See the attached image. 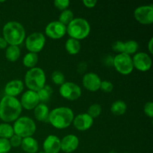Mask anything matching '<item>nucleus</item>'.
<instances>
[{"instance_id": "1", "label": "nucleus", "mask_w": 153, "mask_h": 153, "mask_svg": "<svg viewBox=\"0 0 153 153\" xmlns=\"http://www.w3.org/2000/svg\"><path fill=\"white\" fill-rule=\"evenodd\" d=\"M20 102L16 97L4 96L0 100V119L4 123L14 122L22 113Z\"/></svg>"}, {"instance_id": "2", "label": "nucleus", "mask_w": 153, "mask_h": 153, "mask_svg": "<svg viewBox=\"0 0 153 153\" xmlns=\"http://www.w3.org/2000/svg\"><path fill=\"white\" fill-rule=\"evenodd\" d=\"M73 111L68 107H58L49 112L48 122L57 129H65L73 123Z\"/></svg>"}, {"instance_id": "3", "label": "nucleus", "mask_w": 153, "mask_h": 153, "mask_svg": "<svg viewBox=\"0 0 153 153\" xmlns=\"http://www.w3.org/2000/svg\"><path fill=\"white\" fill-rule=\"evenodd\" d=\"M3 38L9 46L22 44L25 39V30L23 25L16 21H10L4 25L2 29Z\"/></svg>"}, {"instance_id": "4", "label": "nucleus", "mask_w": 153, "mask_h": 153, "mask_svg": "<svg viewBox=\"0 0 153 153\" xmlns=\"http://www.w3.org/2000/svg\"><path fill=\"white\" fill-rule=\"evenodd\" d=\"M91 33V25L88 21L84 18H74L71 22L67 25V34L70 38L77 40H84Z\"/></svg>"}, {"instance_id": "5", "label": "nucleus", "mask_w": 153, "mask_h": 153, "mask_svg": "<svg viewBox=\"0 0 153 153\" xmlns=\"http://www.w3.org/2000/svg\"><path fill=\"white\" fill-rule=\"evenodd\" d=\"M24 82L28 90L37 92L46 85V78L45 72L40 67H35L29 69L25 73Z\"/></svg>"}, {"instance_id": "6", "label": "nucleus", "mask_w": 153, "mask_h": 153, "mask_svg": "<svg viewBox=\"0 0 153 153\" xmlns=\"http://www.w3.org/2000/svg\"><path fill=\"white\" fill-rule=\"evenodd\" d=\"M14 134L19 136L22 138L32 137L37 130L35 122L28 117H19L14 121L13 126Z\"/></svg>"}, {"instance_id": "7", "label": "nucleus", "mask_w": 153, "mask_h": 153, "mask_svg": "<svg viewBox=\"0 0 153 153\" xmlns=\"http://www.w3.org/2000/svg\"><path fill=\"white\" fill-rule=\"evenodd\" d=\"M113 66L118 73L124 76L131 74L134 70L132 58L126 53L115 55L113 59Z\"/></svg>"}, {"instance_id": "8", "label": "nucleus", "mask_w": 153, "mask_h": 153, "mask_svg": "<svg viewBox=\"0 0 153 153\" xmlns=\"http://www.w3.org/2000/svg\"><path fill=\"white\" fill-rule=\"evenodd\" d=\"M46 44V37L43 33L34 32L25 39V45L28 52L37 54L41 52Z\"/></svg>"}, {"instance_id": "9", "label": "nucleus", "mask_w": 153, "mask_h": 153, "mask_svg": "<svg viewBox=\"0 0 153 153\" xmlns=\"http://www.w3.org/2000/svg\"><path fill=\"white\" fill-rule=\"evenodd\" d=\"M59 94L65 100L75 101L80 98L82 91L77 84L72 82H65L60 86Z\"/></svg>"}, {"instance_id": "10", "label": "nucleus", "mask_w": 153, "mask_h": 153, "mask_svg": "<svg viewBox=\"0 0 153 153\" xmlns=\"http://www.w3.org/2000/svg\"><path fill=\"white\" fill-rule=\"evenodd\" d=\"M134 17L142 25H151L153 22V5H143L134 11Z\"/></svg>"}, {"instance_id": "11", "label": "nucleus", "mask_w": 153, "mask_h": 153, "mask_svg": "<svg viewBox=\"0 0 153 153\" xmlns=\"http://www.w3.org/2000/svg\"><path fill=\"white\" fill-rule=\"evenodd\" d=\"M45 34L49 38L59 40L67 34V26L59 21H52L45 28Z\"/></svg>"}, {"instance_id": "12", "label": "nucleus", "mask_w": 153, "mask_h": 153, "mask_svg": "<svg viewBox=\"0 0 153 153\" xmlns=\"http://www.w3.org/2000/svg\"><path fill=\"white\" fill-rule=\"evenodd\" d=\"M134 68L140 72H147L152 67V58L146 52H137L132 58Z\"/></svg>"}, {"instance_id": "13", "label": "nucleus", "mask_w": 153, "mask_h": 153, "mask_svg": "<svg viewBox=\"0 0 153 153\" xmlns=\"http://www.w3.org/2000/svg\"><path fill=\"white\" fill-rule=\"evenodd\" d=\"M19 102L22 108L31 111L34 110L36 106L40 103V100L37 92L28 90L22 94Z\"/></svg>"}, {"instance_id": "14", "label": "nucleus", "mask_w": 153, "mask_h": 153, "mask_svg": "<svg viewBox=\"0 0 153 153\" xmlns=\"http://www.w3.org/2000/svg\"><path fill=\"white\" fill-rule=\"evenodd\" d=\"M101 79L94 73H85L82 78V85L84 88L91 92H97L100 90Z\"/></svg>"}, {"instance_id": "15", "label": "nucleus", "mask_w": 153, "mask_h": 153, "mask_svg": "<svg viewBox=\"0 0 153 153\" xmlns=\"http://www.w3.org/2000/svg\"><path fill=\"white\" fill-rule=\"evenodd\" d=\"M73 124V126L79 131H87L92 127L94 119L87 113L79 114L74 117Z\"/></svg>"}, {"instance_id": "16", "label": "nucleus", "mask_w": 153, "mask_h": 153, "mask_svg": "<svg viewBox=\"0 0 153 153\" xmlns=\"http://www.w3.org/2000/svg\"><path fill=\"white\" fill-rule=\"evenodd\" d=\"M79 140L75 134H70L64 136L61 140V150L66 153L73 152L77 149Z\"/></svg>"}, {"instance_id": "17", "label": "nucleus", "mask_w": 153, "mask_h": 153, "mask_svg": "<svg viewBox=\"0 0 153 153\" xmlns=\"http://www.w3.org/2000/svg\"><path fill=\"white\" fill-rule=\"evenodd\" d=\"M43 152L46 153H59L61 151V139L56 135L47 136L43 143Z\"/></svg>"}, {"instance_id": "18", "label": "nucleus", "mask_w": 153, "mask_h": 153, "mask_svg": "<svg viewBox=\"0 0 153 153\" xmlns=\"http://www.w3.org/2000/svg\"><path fill=\"white\" fill-rule=\"evenodd\" d=\"M24 90V83L19 79H13L6 84L4 87L5 96L16 97L19 95Z\"/></svg>"}, {"instance_id": "19", "label": "nucleus", "mask_w": 153, "mask_h": 153, "mask_svg": "<svg viewBox=\"0 0 153 153\" xmlns=\"http://www.w3.org/2000/svg\"><path fill=\"white\" fill-rule=\"evenodd\" d=\"M49 109L45 103L40 102L34 109V117L40 122L48 121L49 115Z\"/></svg>"}, {"instance_id": "20", "label": "nucleus", "mask_w": 153, "mask_h": 153, "mask_svg": "<svg viewBox=\"0 0 153 153\" xmlns=\"http://www.w3.org/2000/svg\"><path fill=\"white\" fill-rule=\"evenodd\" d=\"M21 147L22 150L26 153H36L39 149L38 142L32 137H28L22 138Z\"/></svg>"}, {"instance_id": "21", "label": "nucleus", "mask_w": 153, "mask_h": 153, "mask_svg": "<svg viewBox=\"0 0 153 153\" xmlns=\"http://www.w3.org/2000/svg\"><path fill=\"white\" fill-rule=\"evenodd\" d=\"M81 48H82V46H81L80 41L76 39L70 37L67 39L65 43L66 51L71 55H77L80 52Z\"/></svg>"}, {"instance_id": "22", "label": "nucleus", "mask_w": 153, "mask_h": 153, "mask_svg": "<svg viewBox=\"0 0 153 153\" xmlns=\"http://www.w3.org/2000/svg\"><path fill=\"white\" fill-rule=\"evenodd\" d=\"M21 51L19 46H8L5 50L6 59L10 62H15L20 57Z\"/></svg>"}, {"instance_id": "23", "label": "nucleus", "mask_w": 153, "mask_h": 153, "mask_svg": "<svg viewBox=\"0 0 153 153\" xmlns=\"http://www.w3.org/2000/svg\"><path fill=\"white\" fill-rule=\"evenodd\" d=\"M127 105L123 100H117L112 103L111 106V111L116 116H121L126 112Z\"/></svg>"}, {"instance_id": "24", "label": "nucleus", "mask_w": 153, "mask_h": 153, "mask_svg": "<svg viewBox=\"0 0 153 153\" xmlns=\"http://www.w3.org/2000/svg\"><path fill=\"white\" fill-rule=\"evenodd\" d=\"M38 55L33 52H28L25 54L22 59V64L27 68H34L38 62Z\"/></svg>"}, {"instance_id": "25", "label": "nucleus", "mask_w": 153, "mask_h": 153, "mask_svg": "<svg viewBox=\"0 0 153 153\" xmlns=\"http://www.w3.org/2000/svg\"><path fill=\"white\" fill-rule=\"evenodd\" d=\"M14 134L13 126L7 123H0V138L9 139Z\"/></svg>"}, {"instance_id": "26", "label": "nucleus", "mask_w": 153, "mask_h": 153, "mask_svg": "<svg viewBox=\"0 0 153 153\" xmlns=\"http://www.w3.org/2000/svg\"><path fill=\"white\" fill-rule=\"evenodd\" d=\"M139 49V44L136 40H129L124 42V52L123 53L130 55L137 53Z\"/></svg>"}, {"instance_id": "27", "label": "nucleus", "mask_w": 153, "mask_h": 153, "mask_svg": "<svg viewBox=\"0 0 153 153\" xmlns=\"http://www.w3.org/2000/svg\"><path fill=\"white\" fill-rule=\"evenodd\" d=\"M37 94L38 95L40 102H41V103H45L49 101L50 99L52 94V89L50 86L46 85L43 88L39 90Z\"/></svg>"}, {"instance_id": "28", "label": "nucleus", "mask_w": 153, "mask_h": 153, "mask_svg": "<svg viewBox=\"0 0 153 153\" xmlns=\"http://www.w3.org/2000/svg\"><path fill=\"white\" fill-rule=\"evenodd\" d=\"M74 19V13L70 9L63 10L59 16V22L67 26Z\"/></svg>"}, {"instance_id": "29", "label": "nucleus", "mask_w": 153, "mask_h": 153, "mask_svg": "<svg viewBox=\"0 0 153 153\" xmlns=\"http://www.w3.org/2000/svg\"><path fill=\"white\" fill-rule=\"evenodd\" d=\"M51 79L55 85H59V86L62 85L65 82V76L61 71H58V70H55L52 73Z\"/></svg>"}, {"instance_id": "30", "label": "nucleus", "mask_w": 153, "mask_h": 153, "mask_svg": "<svg viewBox=\"0 0 153 153\" xmlns=\"http://www.w3.org/2000/svg\"><path fill=\"white\" fill-rule=\"evenodd\" d=\"M102 113V107L99 104H93L88 108V114L91 116L93 119L97 118Z\"/></svg>"}, {"instance_id": "31", "label": "nucleus", "mask_w": 153, "mask_h": 153, "mask_svg": "<svg viewBox=\"0 0 153 153\" xmlns=\"http://www.w3.org/2000/svg\"><path fill=\"white\" fill-rule=\"evenodd\" d=\"M11 149L9 140L0 138V153H7Z\"/></svg>"}, {"instance_id": "32", "label": "nucleus", "mask_w": 153, "mask_h": 153, "mask_svg": "<svg viewBox=\"0 0 153 153\" xmlns=\"http://www.w3.org/2000/svg\"><path fill=\"white\" fill-rule=\"evenodd\" d=\"M70 1L69 0H55L54 1V5L56 8H58L60 10H67L68 7L70 6Z\"/></svg>"}, {"instance_id": "33", "label": "nucleus", "mask_w": 153, "mask_h": 153, "mask_svg": "<svg viewBox=\"0 0 153 153\" xmlns=\"http://www.w3.org/2000/svg\"><path fill=\"white\" fill-rule=\"evenodd\" d=\"M100 89L105 93H110L113 91L114 85L110 81H102Z\"/></svg>"}, {"instance_id": "34", "label": "nucleus", "mask_w": 153, "mask_h": 153, "mask_svg": "<svg viewBox=\"0 0 153 153\" xmlns=\"http://www.w3.org/2000/svg\"><path fill=\"white\" fill-rule=\"evenodd\" d=\"M22 138L19 136L16 135V134H13L10 139H9V142L11 146V147H19L21 146L22 143Z\"/></svg>"}, {"instance_id": "35", "label": "nucleus", "mask_w": 153, "mask_h": 153, "mask_svg": "<svg viewBox=\"0 0 153 153\" xmlns=\"http://www.w3.org/2000/svg\"><path fill=\"white\" fill-rule=\"evenodd\" d=\"M112 49L114 52H117L118 54L123 53L124 52V42L121 40H117L114 42L112 45Z\"/></svg>"}, {"instance_id": "36", "label": "nucleus", "mask_w": 153, "mask_h": 153, "mask_svg": "<svg viewBox=\"0 0 153 153\" xmlns=\"http://www.w3.org/2000/svg\"><path fill=\"white\" fill-rule=\"evenodd\" d=\"M143 111L147 117L150 118L153 117V103L152 102H147L144 105Z\"/></svg>"}, {"instance_id": "37", "label": "nucleus", "mask_w": 153, "mask_h": 153, "mask_svg": "<svg viewBox=\"0 0 153 153\" xmlns=\"http://www.w3.org/2000/svg\"><path fill=\"white\" fill-rule=\"evenodd\" d=\"M82 3L88 8H93L97 5V0H84Z\"/></svg>"}, {"instance_id": "38", "label": "nucleus", "mask_w": 153, "mask_h": 153, "mask_svg": "<svg viewBox=\"0 0 153 153\" xmlns=\"http://www.w3.org/2000/svg\"><path fill=\"white\" fill-rule=\"evenodd\" d=\"M8 46L7 41L3 38V37H0V49H4Z\"/></svg>"}, {"instance_id": "39", "label": "nucleus", "mask_w": 153, "mask_h": 153, "mask_svg": "<svg viewBox=\"0 0 153 153\" xmlns=\"http://www.w3.org/2000/svg\"><path fill=\"white\" fill-rule=\"evenodd\" d=\"M148 49H149V52L150 54L153 53V38H150L149 43H148Z\"/></svg>"}, {"instance_id": "40", "label": "nucleus", "mask_w": 153, "mask_h": 153, "mask_svg": "<svg viewBox=\"0 0 153 153\" xmlns=\"http://www.w3.org/2000/svg\"><path fill=\"white\" fill-rule=\"evenodd\" d=\"M110 153H117V152H115L114 151H111V152H110Z\"/></svg>"}, {"instance_id": "41", "label": "nucleus", "mask_w": 153, "mask_h": 153, "mask_svg": "<svg viewBox=\"0 0 153 153\" xmlns=\"http://www.w3.org/2000/svg\"><path fill=\"white\" fill-rule=\"evenodd\" d=\"M38 153H46V152H43V151H42V152H38Z\"/></svg>"}, {"instance_id": "42", "label": "nucleus", "mask_w": 153, "mask_h": 153, "mask_svg": "<svg viewBox=\"0 0 153 153\" xmlns=\"http://www.w3.org/2000/svg\"><path fill=\"white\" fill-rule=\"evenodd\" d=\"M0 2H4V1H0Z\"/></svg>"}]
</instances>
